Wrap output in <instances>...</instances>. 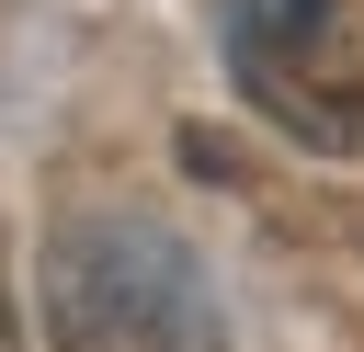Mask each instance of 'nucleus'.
Wrapping results in <instances>:
<instances>
[{
  "label": "nucleus",
  "mask_w": 364,
  "mask_h": 352,
  "mask_svg": "<svg viewBox=\"0 0 364 352\" xmlns=\"http://www.w3.org/2000/svg\"><path fill=\"white\" fill-rule=\"evenodd\" d=\"M46 341L57 352H228V318L182 227L136 204H91L46 238Z\"/></svg>",
  "instance_id": "f257e3e1"
},
{
  "label": "nucleus",
  "mask_w": 364,
  "mask_h": 352,
  "mask_svg": "<svg viewBox=\"0 0 364 352\" xmlns=\"http://www.w3.org/2000/svg\"><path fill=\"white\" fill-rule=\"evenodd\" d=\"M216 45L239 102L296 136L307 159H353L364 148V23L353 0H216Z\"/></svg>",
  "instance_id": "f03ea898"
},
{
  "label": "nucleus",
  "mask_w": 364,
  "mask_h": 352,
  "mask_svg": "<svg viewBox=\"0 0 364 352\" xmlns=\"http://www.w3.org/2000/svg\"><path fill=\"white\" fill-rule=\"evenodd\" d=\"M0 352H23V307H11V250H0Z\"/></svg>",
  "instance_id": "7ed1b4c3"
}]
</instances>
